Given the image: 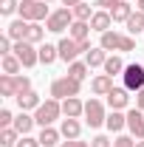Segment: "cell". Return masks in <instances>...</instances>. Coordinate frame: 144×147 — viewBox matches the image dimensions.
<instances>
[{
  "label": "cell",
  "instance_id": "obj_21",
  "mask_svg": "<svg viewBox=\"0 0 144 147\" xmlns=\"http://www.w3.org/2000/svg\"><path fill=\"white\" fill-rule=\"evenodd\" d=\"M0 93H3L6 99H14V96H17V79H14L11 74H3V76H0Z\"/></svg>",
  "mask_w": 144,
  "mask_h": 147
},
{
  "label": "cell",
  "instance_id": "obj_14",
  "mask_svg": "<svg viewBox=\"0 0 144 147\" xmlns=\"http://www.w3.org/2000/svg\"><path fill=\"white\" fill-rule=\"evenodd\" d=\"M34 125H37V119H34V116H28V110H20V116H14V125H11V127L17 130L20 136H28Z\"/></svg>",
  "mask_w": 144,
  "mask_h": 147
},
{
  "label": "cell",
  "instance_id": "obj_11",
  "mask_svg": "<svg viewBox=\"0 0 144 147\" xmlns=\"http://www.w3.org/2000/svg\"><path fill=\"white\" fill-rule=\"evenodd\" d=\"M127 130L136 139H144V110H139V108L127 110Z\"/></svg>",
  "mask_w": 144,
  "mask_h": 147
},
{
  "label": "cell",
  "instance_id": "obj_12",
  "mask_svg": "<svg viewBox=\"0 0 144 147\" xmlns=\"http://www.w3.org/2000/svg\"><path fill=\"white\" fill-rule=\"evenodd\" d=\"M62 116H65V119H79V116H85V102H82L79 96L62 99Z\"/></svg>",
  "mask_w": 144,
  "mask_h": 147
},
{
  "label": "cell",
  "instance_id": "obj_44",
  "mask_svg": "<svg viewBox=\"0 0 144 147\" xmlns=\"http://www.w3.org/2000/svg\"><path fill=\"white\" fill-rule=\"evenodd\" d=\"M139 11H144V0H139Z\"/></svg>",
  "mask_w": 144,
  "mask_h": 147
},
{
  "label": "cell",
  "instance_id": "obj_3",
  "mask_svg": "<svg viewBox=\"0 0 144 147\" xmlns=\"http://www.w3.org/2000/svg\"><path fill=\"white\" fill-rule=\"evenodd\" d=\"M20 20H26V23H40V20H48V3L45 0H23L20 3Z\"/></svg>",
  "mask_w": 144,
  "mask_h": 147
},
{
  "label": "cell",
  "instance_id": "obj_22",
  "mask_svg": "<svg viewBox=\"0 0 144 147\" xmlns=\"http://www.w3.org/2000/svg\"><path fill=\"white\" fill-rule=\"evenodd\" d=\"M85 62H88L90 68H99V65H105L108 62V51L99 45V48H90L88 54H85Z\"/></svg>",
  "mask_w": 144,
  "mask_h": 147
},
{
  "label": "cell",
  "instance_id": "obj_35",
  "mask_svg": "<svg viewBox=\"0 0 144 147\" xmlns=\"http://www.w3.org/2000/svg\"><path fill=\"white\" fill-rule=\"evenodd\" d=\"M14 125V116H11V110H0V127H11Z\"/></svg>",
  "mask_w": 144,
  "mask_h": 147
},
{
  "label": "cell",
  "instance_id": "obj_4",
  "mask_svg": "<svg viewBox=\"0 0 144 147\" xmlns=\"http://www.w3.org/2000/svg\"><path fill=\"white\" fill-rule=\"evenodd\" d=\"M79 88H82V82L65 74V76H57L54 82H51V96L62 102V99H71V96H79Z\"/></svg>",
  "mask_w": 144,
  "mask_h": 147
},
{
  "label": "cell",
  "instance_id": "obj_10",
  "mask_svg": "<svg viewBox=\"0 0 144 147\" xmlns=\"http://www.w3.org/2000/svg\"><path fill=\"white\" fill-rule=\"evenodd\" d=\"M108 105H110V110H124L127 105H130V91H127L124 85H122V88L116 85V88L108 93Z\"/></svg>",
  "mask_w": 144,
  "mask_h": 147
},
{
  "label": "cell",
  "instance_id": "obj_45",
  "mask_svg": "<svg viewBox=\"0 0 144 147\" xmlns=\"http://www.w3.org/2000/svg\"><path fill=\"white\" fill-rule=\"evenodd\" d=\"M45 3H54V0H45Z\"/></svg>",
  "mask_w": 144,
  "mask_h": 147
},
{
  "label": "cell",
  "instance_id": "obj_16",
  "mask_svg": "<svg viewBox=\"0 0 144 147\" xmlns=\"http://www.w3.org/2000/svg\"><path fill=\"white\" fill-rule=\"evenodd\" d=\"M37 139H40V144H42V147H57V144H62V142H59V139H62V133H59L54 125H51V127H42Z\"/></svg>",
  "mask_w": 144,
  "mask_h": 147
},
{
  "label": "cell",
  "instance_id": "obj_39",
  "mask_svg": "<svg viewBox=\"0 0 144 147\" xmlns=\"http://www.w3.org/2000/svg\"><path fill=\"white\" fill-rule=\"evenodd\" d=\"M59 147H90L88 142H82V139H65Z\"/></svg>",
  "mask_w": 144,
  "mask_h": 147
},
{
  "label": "cell",
  "instance_id": "obj_46",
  "mask_svg": "<svg viewBox=\"0 0 144 147\" xmlns=\"http://www.w3.org/2000/svg\"><path fill=\"white\" fill-rule=\"evenodd\" d=\"M122 3H124V0H122Z\"/></svg>",
  "mask_w": 144,
  "mask_h": 147
},
{
  "label": "cell",
  "instance_id": "obj_38",
  "mask_svg": "<svg viewBox=\"0 0 144 147\" xmlns=\"http://www.w3.org/2000/svg\"><path fill=\"white\" fill-rule=\"evenodd\" d=\"M113 147H136V142H133V136H119L113 142Z\"/></svg>",
  "mask_w": 144,
  "mask_h": 147
},
{
  "label": "cell",
  "instance_id": "obj_7",
  "mask_svg": "<svg viewBox=\"0 0 144 147\" xmlns=\"http://www.w3.org/2000/svg\"><path fill=\"white\" fill-rule=\"evenodd\" d=\"M14 54L23 62V68H34L37 62H40V48H34V42H26V40L14 42Z\"/></svg>",
  "mask_w": 144,
  "mask_h": 147
},
{
  "label": "cell",
  "instance_id": "obj_13",
  "mask_svg": "<svg viewBox=\"0 0 144 147\" xmlns=\"http://www.w3.org/2000/svg\"><path fill=\"white\" fill-rule=\"evenodd\" d=\"M116 85H113V76L108 74H99V76H93V82H90V91L96 93V96H108Z\"/></svg>",
  "mask_w": 144,
  "mask_h": 147
},
{
  "label": "cell",
  "instance_id": "obj_29",
  "mask_svg": "<svg viewBox=\"0 0 144 147\" xmlns=\"http://www.w3.org/2000/svg\"><path fill=\"white\" fill-rule=\"evenodd\" d=\"M45 31L48 28H42L40 23H28V31H26V42H42V37H45Z\"/></svg>",
  "mask_w": 144,
  "mask_h": 147
},
{
  "label": "cell",
  "instance_id": "obj_27",
  "mask_svg": "<svg viewBox=\"0 0 144 147\" xmlns=\"http://www.w3.org/2000/svg\"><path fill=\"white\" fill-rule=\"evenodd\" d=\"M102 68H105V74H108V76H119V74H124V62H122V57H108V62H105V65H102Z\"/></svg>",
  "mask_w": 144,
  "mask_h": 147
},
{
  "label": "cell",
  "instance_id": "obj_19",
  "mask_svg": "<svg viewBox=\"0 0 144 147\" xmlns=\"http://www.w3.org/2000/svg\"><path fill=\"white\" fill-rule=\"evenodd\" d=\"M59 133H62V139H79V133H82V125H79V119H62V125H59Z\"/></svg>",
  "mask_w": 144,
  "mask_h": 147
},
{
  "label": "cell",
  "instance_id": "obj_32",
  "mask_svg": "<svg viewBox=\"0 0 144 147\" xmlns=\"http://www.w3.org/2000/svg\"><path fill=\"white\" fill-rule=\"evenodd\" d=\"M73 17L76 20H85V23H90V17H93V11H90V3H79V6H73Z\"/></svg>",
  "mask_w": 144,
  "mask_h": 147
},
{
  "label": "cell",
  "instance_id": "obj_28",
  "mask_svg": "<svg viewBox=\"0 0 144 147\" xmlns=\"http://www.w3.org/2000/svg\"><path fill=\"white\" fill-rule=\"evenodd\" d=\"M0 65H3V74H11V76H17V71L23 68V62L17 59V54H6L0 59Z\"/></svg>",
  "mask_w": 144,
  "mask_h": 147
},
{
  "label": "cell",
  "instance_id": "obj_18",
  "mask_svg": "<svg viewBox=\"0 0 144 147\" xmlns=\"http://www.w3.org/2000/svg\"><path fill=\"white\" fill-rule=\"evenodd\" d=\"M105 125H108L110 133H119V130H124V127H127V113H122V110H110Z\"/></svg>",
  "mask_w": 144,
  "mask_h": 147
},
{
  "label": "cell",
  "instance_id": "obj_42",
  "mask_svg": "<svg viewBox=\"0 0 144 147\" xmlns=\"http://www.w3.org/2000/svg\"><path fill=\"white\" fill-rule=\"evenodd\" d=\"M82 0H62V6H68V9H73V6H79Z\"/></svg>",
  "mask_w": 144,
  "mask_h": 147
},
{
  "label": "cell",
  "instance_id": "obj_30",
  "mask_svg": "<svg viewBox=\"0 0 144 147\" xmlns=\"http://www.w3.org/2000/svg\"><path fill=\"white\" fill-rule=\"evenodd\" d=\"M17 142H20V133L14 127H3L0 130V144L3 147H17Z\"/></svg>",
  "mask_w": 144,
  "mask_h": 147
},
{
  "label": "cell",
  "instance_id": "obj_2",
  "mask_svg": "<svg viewBox=\"0 0 144 147\" xmlns=\"http://www.w3.org/2000/svg\"><path fill=\"white\" fill-rule=\"evenodd\" d=\"M59 116H62V102L54 99V96H51V99H45V102L34 110V119H37V125H40V127H51Z\"/></svg>",
  "mask_w": 144,
  "mask_h": 147
},
{
  "label": "cell",
  "instance_id": "obj_26",
  "mask_svg": "<svg viewBox=\"0 0 144 147\" xmlns=\"http://www.w3.org/2000/svg\"><path fill=\"white\" fill-rule=\"evenodd\" d=\"M26 31H28V23L26 20H14L9 28H6V34L11 37L14 42H20V40H26Z\"/></svg>",
  "mask_w": 144,
  "mask_h": 147
},
{
  "label": "cell",
  "instance_id": "obj_33",
  "mask_svg": "<svg viewBox=\"0 0 144 147\" xmlns=\"http://www.w3.org/2000/svg\"><path fill=\"white\" fill-rule=\"evenodd\" d=\"M17 9H20V3H17V0H0V14H3V17L14 14Z\"/></svg>",
  "mask_w": 144,
  "mask_h": 147
},
{
  "label": "cell",
  "instance_id": "obj_24",
  "mask_svg": "<svg viewBox=\"0 0 144 147\" xmlns=\"http://www.w3.org/2000/svg\"><path fill=\"white\" fill-rule=\"evenodd\" d=\"M127 26V34H141L144 31V11H139V9H136V11H133V14H130V20H127L124 23Z\"/></svg>",
  "mask_w": 144,
  "mask_h": 147
},
{
  "label": "cell",
  "instance_id": "obj_25",
  "mask_svg": "<svg viewBox=\"0 0 144 147\" xmlns=\"http://www.w3.org/2000/svg\"><path fill=\"white\" fill-rule=\"evenodd\" d=\"M57 59H59V48H57V45H51V42L40 45V62H42V65H51Z\"/></svg>",
  "mask_w": 144,
  "mask_h": 147
},
{
  "label": "cell",
  "instance_id": "obj_9",
  "mask_svg": "<svg viewBox=\"0 0 144 147\" xmlns=\"http://www.w3.org/2000/svg\"><path fill=\"white\" fill-rule=\"evenodd\" d=\"M57 48H59V59H62V62H68V65L82 54V48H79V42H76L73 37H62V40L57 42Z\"/></svg>",
  "mask_w": 144,
  "mask_h": 147
},
{
  "label": "cell",
  "instance_id": "obj_20",
  "mask_svg": "<svg viewBox=\"0 0 144 147\" xmlns=\"http://www.w3.org/2000/svg\"><path fill=\"white\" fill-rule=\"evenodd\" d=\"M17 105H20V110H37L42 105V99H40V93L28 91V93H20L17 96Z\"/></svg>",
  "mask_w": 144,
  "mask_h": 147
},
{
  "label": "cell",
  "instance_id": "obj_1",
  "mask_svg": "<svg viewBox=\"0 0 144 147\" xmlns=\"http://www.w3.org/2000/svg\"><path fill=\"white\" fill-rule=\"evenodd\" d=\"M99 45L105 51H119V54H127V51H136V37L133 34H119V31H105Z\"/></svg>",
  "mask_w": 144,
  "mask_h": 147
},
{
  "label": "cell",
  "instance_id": "obj_5",
  "mask_svg": "<svg viewBox=\"0 0 144 147\" xmlns=\"http://www.w3.org/2000/svg\"><path fill=\"white\" fill-rule=\"evenodd\" d=\"M73 9H68V6H62V9H57V11H51L48 14V20H45V28L48 31H54V34H62L65 28H71L73 26Z\"/></svg>",
  "mask_w": 144,
  "mask_h": 147
},
{
  "label": "cell",
  "instance_id": "obj_36",
  "mask_svg": "<svg viewBox=\"0 0 144 147\" xmlns=\"http://www.w3.org/2000/svg\"><path fill=\"white\" fill-rule=\"evenodd\" d=\"M17 147H42V144H40V139H31V136H20Z\"/></svg>",
  "mask_w": 144,
  "mask_h": 147
},
{
  "label": "cell",
  "instance_id": "obj_34",
  "mask_svg": "<svg viewBox=\"0 0 144 147\" xmlns=\"http://www.w3.org/2000/svg\"><path fill=\"white\" fill-rule=\"evenodd\" d=\"M14 79H17V96H20V93H28V91H31V79H28V76H20V74H17ZM17 96H14V99H17Z\"/></svg>",
  "mask_w": 144,
  "mask_h": 147
},
{
  "label": "cell",
  "instance_id": "obj_6",
  "mask_svg": "<svg viewBox=\"0 0 144 147\" xmlns=\"http://www.w3.org/2000/svg\"><path fill=\"white\" fill-rule=\"evenodd\" d=\"M122 82H124V88L130 93H139L144 88V65L130 62V65L124 68V74H122Z\"/></svg>",
  "mask_w": 144,
  "mask_h": 147
},
{
  "label": "cell",
  "instance_id": "obj_15",
  "mask_svg": "<svg viewBox=\"0 0 144 147\" xmlns=\"http://www.w3.org/2000/svg\"><path fill=\"white\" fill-rule=\"evenodd\" d=\"M110 23H113V17H110V11H93V17H90V28L93 31H99V34H105V31H110Z\"/></svg>",
  "mask_w": 144,
  "mask_h": 147
},
{
  "label": "cell",
  "instance_id": "obj_8",
  "mask_svg": "<svg viewBox=\"0 0 144 147\" xmlns=\"http://www.w3.org/2000/svg\"><path fill=\"white\" fill-rule=\"evenodd\" d=\"M85 122H88L90 127H102V125L108 122L105 105H102L99 99H90V102H85Z\"/></svg>",
  "mask_w": 144,
  "mask_h": 147
},
{
  "label": "cell",
  "instance_id": "obj_43",
  "mask_svg": "<svg viewBox=\"0 0 144 147\" xmlns=\"http://www.w3.org/2000/svg\"><path fill=\"white\" fill-rule=\"evenodd\" d=\"M136 147H144V139H136Z\"/></svg>",
  "mask_w": 144,
  "mask_h": 147
},
{
  "label": "cell",
  "instance_id": "obj_40",
  "mask_svg": "<svg viewBox=\"0 0 144 147\" xmlns=\"http://www.w3.org/2000/svg\"><path fill=\"white\" fill-rule=\"evenodd\" d=\"M119 3H122V0H96V6H102L105 11H110V9H113V6H119Z\"/></svg>",
  "mask_w": 144,
  "mask_h": 147
},
{
  "label": "cell",
  "instance_id": "obj_23",
  "mask_svg": "<svg viewBox=\"0 0 144 147\" xmlns=\"http://www.w3.org/2000/svg\"><path fill=\"white\" fill-rule=\"evenodd\" d=\"M130 14H133V6H130L127 0L110 9V17H113V23H127V20H130Z\"/></svg>",
  "mask_w": 144,
  "mask_h": 147
},
{
  "label": "cell",
  "instance_id": "obj_31",
  "mask_svg": "<svg viewBox=\"0 0 144 147\" xmlns=\"http://www.w3.org/2000/svg\"><path fill=\"white\" fill-rule=\"evenodd\" d=\"M88 71H90V65H88V62H76V59H73L71 65H68V76L79 79V82H82V79L88 76Z\"/></svg>",
  "mask_w": 144,
  "mask_h": 147
},
{
  "label": "cell",
  "instance_id": "obj_41",
  "mask_svg": "<svg viewBox=\"0 0 144 147\" xmlns=\"http://www.w3.org/2000/svg\"><path fill=\"white\" fill-rule=\"evenodd\" d=\"M136 108H139V110H144V88L136 93Z\"/></svg>",
  "mask_w": 144,
  "mask_h": 147
},
{
  "label": "cell",
  "instance_id": "obj_37",
  "mask_svg": "<svg viewBox=\"0 0 144 147\" xmlns=\"http://www.w3.org/2000/svg\"><path fill=\"white\" fill-rule=\"evenodd\" d=\"M90 147H113V144H110L108 136H93L90 139Z\"/></svg>",
  "mask_w": 144,
  "mask_h": 147
},
{
  "label": "cell",
  "instance_id": "obj_17",
  "mask_svg": "<svg viewBox=\"0 0 144 147\" xmlns=\"http://www.w3.org/2000/svg\"><path fill=\"white\" fill-rule=\"evenodd\" d=\"M90 31H93V28H90V23H85V20H73V26L68 28V34H71L76 42H85L90 37Z\"/></svg>",
  "mask_w": 144,
  "mask_h": 147
}]
</instances>
